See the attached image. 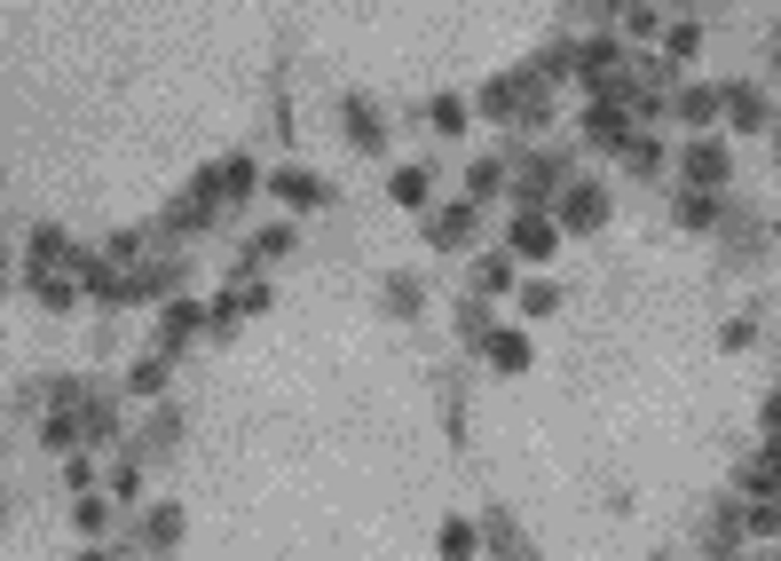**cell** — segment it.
Listing matches in <instances>:
<instances>
[{
    "mask_svg": "<svg viewBox=\"0 0 781 561\" xmlns=\"http://www.w3.org/2000/svg\"><path fill=\"white\" fill-rule=\"evenodd\" d=\"M687 182H695V190H719V182H726V143H719V135H695V143H687Z\"/></svg>",
    "mask_w": 781,
    "mask_h": 561,
    "instance_id": "6da1fadb",
    "label": "cell"
},
{
    "mask_svg": "<svg viewBox=\"0 0 781 561\" xmlns=\"http://www.w3.org/2000/svg\"><path fill=\"white\" fill-rule=\"evenodd\" d=\"M561 222H568V229H600V222H608V190H600V182H576V190L561 198Z\"/></svg>",
    "mask_w": 781,
    "mask_h": 561,
    "instance_id": "7a4b0ae2",
    "label": "cell"
},
{
    "mask_svg": "<svg viewBox=\"0 0 781 561\" xmlns=\"http://www.w3.org/2000/svg\"><path fill=\"white\" fill-rule=\"evenodd\" d=\"M426 238L443 246V253H450V246H466V238H473V206H450V214H434V222H426Z\"/></svg>",
    "mask_w": 781,
    "mask_h": 561,
    "instance_id": "3957f363",
    "label": "cell"
},
{
    "mask_svg": "<svg viewBox=\"0 0 781 561\" xmlns=\"http://www.w3.org/2000/svg\"><path fill=\"white\" fill-rule=\"evenodd\" d=\"M514 253H529V261H545V253H553V229L537 222V214H521V222H514Z\"/></svg>",
    "mask_w": 781,
    "mask_h": 561,
    "instance_id": "277c9868",
    "label": "cell"
},
{
    "mask_svg": "<svg viewBox=\"0 0 781 561\" xmlns=\"http://www.w3.org/2000/svg\"><path fill=\"white\" fill-rule=\"evenodd\" d=\"M473 546H482V530H473V522H458V514H450V522H443V561H466Z\"/></svg>",
    "mask_w": 781,
    "mask_h": 561,
    "instance_id": "5b68a950",
    "label": "cell"
},
{
    "mask_svg": "<svg viewBox=\"0 0 781 561\" xmlns=\"http://www.w3.org/2000/svg\"><path fill=\"white\" fill-rule=\"evenodd\" d=\"M678 111H687L695 127H710V119L726 111V87H695V95H687V104H678Z\"/></svg>",
    "mask_w": 781,
    "mask_h": 561,
    "instance_id": "8992f818",
    "label": "cell"
},
{
    "mask_svg": "<svg viewBox=\"0 0 781 561\" xmlns=\"http://www.w3.org/2000/svg\"><path fill=\"white\" fill-rule=\"evenodd\" d=\"M726 111H734L742 127H766V95H758V87H726Z\"/></svg>",
    "mask_w": 781,
    "mask_h": 561,
    "instance_id": "52a82bcc",
    "label": "cell"
},
{
    "mask_svg": "<svg viewBox=\"0 0 781 561\" xmlns=\"http://www.w3.org/2000/svg\"><path fill=\"white\" fill-rule=\"evenodd\" d=\"M490 365H497V372H521V365H529V341H521V333H497V341H490Z\"/></svg>",
    "mask_w": 781,
    "mask_h": 561,
    "instance_id": "ba28073f",
    "label": "cell"
},
{
    "mask_svg": "<svg viewBox=\"0 0 781 561\" xmlns=\"http://www.w3.org/2000/svg\"><path fill=\"white\" fill-rule=\"evenodd\" d=\"M742 482H750V490H781V443H766V458H758Z\"/></svg>",
    "mask_w": 781,
    "mask_h": 561,
    "instance_id": "9c48e42d",
    "label": "cell"
},
{
    "mask_svg": "<svg viewBox=\"0 0 781 561\" xmlns=\"http://www.w3.org/2000/svg\"><path fill=\"white\" fill-rule=\"evenodd\" d=\"M277 198H292V206H316V198H324V190H316L309 175H277Z\"/></svg>",
    "mask_w": 781,
    "mask_h": 561,
    "instance_id": "30bf717a",
    "label": "cell"
},
{
    "mask_svg": "<svg viewBox=\"0 0 781 561\" xmlns=\"http://www.w3.org/2000/svg\"><path fill=\"white\" fill-rule=\"evenodd\" d=\"M175 530H182V514L175 506H151V546H175Z\"/></svg>",
    "mask_w": 781,
    "mask_h": 561,
    "instance_id": "8fae6325",
    "label": "cell"
},
{
    "mask_svg": "<svg viewBox=\"0 0 781 561\" xmlns=\"http://www.w3.org/2000/svg\"><path fill=\"white\" fill-rule=\"evenodd\" d=\"M750 530H758V538H781V490H773V506L750 514Z\"/></svg>",
    "mask_w": 781,
    "mask_h": 561,
    "instance_id": "7c38bea8",
    "label": "cell"
},
{
    "mask_svg": "<svg viewBox=\"0 0 781 561\" xmlns=\"http://www.w3.org/2000/svg\"><path fill=\"white\" fill-rule=\"evenodd\" d=\"M710 222H719V206H710V198L695 190V198H687V229H710Z\"/></svg>",
    "mask_w": 781,
    "mask_h": 561,
    "instance_id": "4fadbf2b",
    "label": "cell"
},
{
    "mask_svg": "<svg viewBox=\"0 0 781 561\" xmlns=\"http://www.w3.org/2000/svg\"><path fill=\"white\" fill-rule=\"evenodd\" d=\"M766 435H781V395H766Z\"/></svg>",
    "mask_w": 781,
    "mask_h": 561,
    "instance_id": "5bb4252c",
    "label": "cell"
}]
</instances>
